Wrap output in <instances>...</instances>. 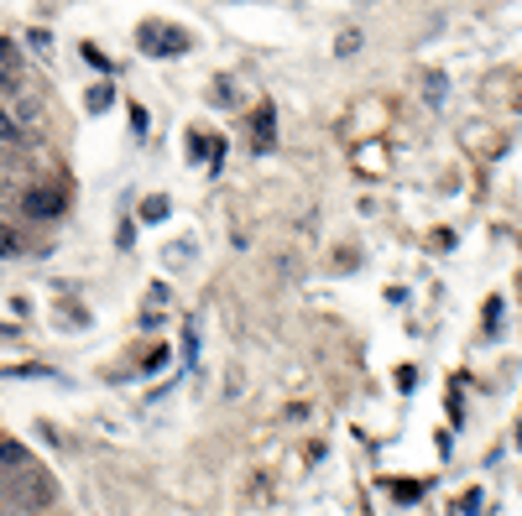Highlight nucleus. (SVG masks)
<instances>
[{
	"label": "nucleus",
	"instance_id": "obj_7",
	"mask_svg": "<svg viewBox=\"0 0 522 516\" xmlns=\"http://www.w3.org/2000/svg\"><path fill=\"white\" fill-rule=\"evenodd\" d=\"M360 172H381V146H360Z\"/></svg>",
	"mask_w": 522,
	"mask_h": 516
},
{
	"label": "nucleus",
	"instance_id": "obj_6",
	"mask_svg": "<svg viewBox=\"0 0 522 516\" xmlns=\"http://www.w3.org/2000/svg\"><path fill=\"white\" fill-rule=\"evenodd\" d=\"M110 100H115V89H110V83H94V89L84 94V104H89V110H104Z\"/></svg>",
	"mask_w": 522,
	"mask_h": 516
},
{
	"label": "nucleus",
	"instance_id": "obj_2",
	"mask_svg": "<svg viewBox=\"0 0 522 516\" xmlns=\"http://www.w3.org/2000/svg\"><path fill=\"white\" fill-rule=\"evenodd\" d=\"M26 188H32L26 183V167L16 157H0V209H16Z\"/></svg>",
	"mask_w": 522,
	"mask_h": 516
},
{
	"label": "nucleus",
	"instance_id": "obj_12",
	"mask_svg": "<svg viewBox=\"0 0 522 516\" xmlns=\"http://www.w3.org/2000/svg\"><path fill=\"white\" fill-rule=\"evenodd\" d=\"M11 250H16V235H11V229L0 225V256H11Z\"/></svg>",
	"mask_w": 522,
	"mask_h": 516
},
{
	"label": "nucleus",
	"instance_id": "obj_5",
	"mask_svg": "<svg viewBox=\"0 0 522 516\" xmlns=\"http://www.w3.org/2000/svg\"><path fill=\"white\" fill-rule=\"evenodd\" d=\"M26 449H21V443H0V480L11 475V470H21V464H26Z\"/></svg>",
	"mask_w": 522,
	"mask_h": 516
},
{
	"label": "nucleus",
	"instance_id": "obj_10",
	"mask_svg": "<svg viewBox=\"0 0 522 516\" xmlns=\"http://www.w3.org/2000/svg\"><path fill=\"white\" fill-rule=\"evenodd\" d=\"M142 219H167V199H146Z\"/></svg>",
	"mask_w": 522,
	"mask_h": 516
},
{
	"label": "nucleus",
	"instance_id": "obj_3",
	"mask_svg": "<svg viewBox=\"0 0 522 516\" xmlns=\"http://www.w3.org/2000/svg\"><path fill=\"white\" fill-rule=\"evenodd\" d=\"M16 209H26L32 219H58V214H63V193H53V188L32 183L26 193H21V204H16Z\"/></svg>",
	"mask_w": 522,
	"mask_h": 516
},
{
	"label": "nucleus",
	"instance_id": "obj_8",
	"mask_svg": "<svg viewBox=\"0 0 522 516\" xmlns=\"http://www.w3.org/2000/svg\"><path fill=\"white\" fill-rule=\"evenodd\" d=\"M11 141H16V115L0 110V146H11Z\"/></svg>",
	"mask_w": 522,
	"mask_h": 516
},
{
	"label": "nucleus",
	"instance_id": "obj_11",
	"mask_svg": "<svg viewBox=\"0 0 522 516\" xmlns=\"http://www.w3.org/2000/svg\"><path fill=\"white\" fill-rule=\"evenodd\" d=\"M360 47V32H340V53H355Z\"/></svg>",
	"mask_w": 522,
	"mask_h": 516
},
{
	"label": "nucleus",
	"instance_id": "obj_9",
	"mask_svg": "<svg viewBox=\"0 0 522 516\" xmlns=\"http://www.w3.org/2000/svg\"><path fill=\"white\" fill-rule=\"evenodd\" d=\"M209 100H214V104H230V100H235V89H230V79H214V89H209Z\"/></svg>",
	"mask_w": 522,
	"mask_h": 516
},
{
	"label": "nucleus",
	"instance_id": "obj_4",
	"mask_svg": "<svg viewBox=\"0 0 522 516\" xmlns=\"http://www.w3.org/2000/svg\"><path fill=\"white\" fill-rule=\"evenodd\" d=\"M251 125H256V131H251V136H256V146H271V141H277V131H271V104H261V110L251 115Z\"/></svg>",
	"mask_w": 522,
	"mask_h": 516
},
{
	"label": "nucleus",
	"instance_id": "obj_1",
	"mask_svg": "<svg viewBox=\"0 0 522 516\" xmlns=\"http://www.w3.org/2000/svg\"><path fill=\"white\" fill-rule=\"evenodd\" d=\"M0 491H5V496L16 501L21 511H37V506H47V501L58 496V485H53V480L42 475V470L32 464V459H26L21 470H11V475L0 480Z\"/></svg>",
	"mask_w": 522,
	"mask_h": 516
}]
</instances>
